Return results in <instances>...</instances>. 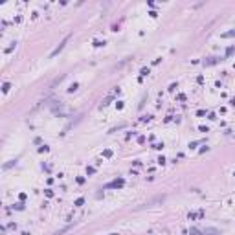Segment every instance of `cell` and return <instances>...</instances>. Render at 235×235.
<instances>
[{
    "mask_svg": "<svg viewBox=\"0 0 235 235\" xmlns=\"http://www.w3.org/2000/svg\"><path fill=\"white\" fill-rule=\"evenodd\" d=\"M68 40H70V35H66V37H64V39H62V42H61V44H59L57 48H55V50H53V52H52V53H50V57H55V55H57L59 52H61V50H62V48H64V44H66V42H68Z\"/></svg>",
    "mask_w": 235,
    "mask_h": 235,
    "instance_id": "cell-1",
    "label": "cell"
},
{
    "mask_svg": "<svg viewBox=\"0 0 235 235\" xmlns=\"http://www.w3.org/2000/svg\"><path fill=\"white\" fill-rule=\"evenodd\" d=\"M233 35H235V31H228V33H224L222 37H233Z\"/></svg>",
    "mask_w": 235,
    "mask_h": 235,
    "instance_id": "cell-2",
    "label": "cell"
},
{
    "mask_svg": "<svg viewBox=\"0 0 235 235\" xmlns=\"http://www.w3.org/2000/svg\"><path fill=\"white\" fill-rule=\"evenodd\" d=\"M110 235H118V233H110Z\"/></svg>",
    "mask_w": 235,
    "mask_h": 235,
    "instance_id": "cell-3",
    "label": "cell"
}]
</instances>
